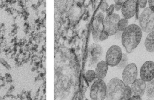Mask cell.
<instances>
[{
	"label": "cell",
	"mask_w": 154,
	"mask_h": 100,
	"mask_svg": "<svg viewBox=\"0 0 154 100\" xmlns=\"http://www.w3.org/2000/svg\"><path fill=\"white\" fill-rule=\"evenodd\" d=\"M131 96V87L118 78H112L106 84V100H128Z\"/></svg>",
	"instance_id": "6da1fadb"
},
{
	"label": "cell",
	"mask_w": 154,
	"mask_h": 100,
	"mask_svg": "<svg viewBox=\"0 0 154 100\" xmlns=\"http://www.w3.org/2000/svg\"><path fill=\"white\" fill-rule=\"evenodd\" d=\"M142 37V30L136 24H131L122 32V43L126 52H132L138 45Z\"/></svg>",
	"instance_id": "7a4b0ae2"
},
{
	"label": "cell",
	"mask_w": 154,
	"mask_h": 100,
	"mask_svg": "<svg viewBox=\"0 0 154 100\" xmlns=\"http://www.w3.org/2000/svg\"><path fill=\"white\" fill-rule=\"evenodd\" d=\"M139 23L141 30L150 33L154 31V10L150 7H146L139 17Z\"/></svg>",
	"instance_id": "3957f363"
},
{
	"label": "cell",
	"mask_w": 154,
	"mask_h": 100,
	"mask_svg": "<svg viewBox=\"0 0 154 100\" xmlns=\"http://www.w3.org/2000/svg\"><path fill=\"white\" fill-rule=\"evenodd\" d=\"M106 85L101 79H96L92 84L90 90L91 100H104L106 97Z\"/></svg>",
	"instance_id": "277c9868"
},
{
	"label": "cell",
	"mask_w": 154,
	"mask_h": 100,
	"mask_svg": "<svg viewBox=\"0 0 154 100\" xmlns=\"http://www.w3.org/2000/svg\"><path fill=\"white\" fill-rule=\"evenodd\" d=\"M122 55L121 48L117 45H112L106 51L105 61L111 67L116 66L121 61Z\"/></svg>",
	"instance_id": "5b68a950"
},
{
	"label": "cell",
	"mask_w": 154,
	"mask_h": 100,
	"mask_svg": "<svg viewBox=\"0 0 154 100\" xmlns=\"http://www.w3.org/2000/svg\"><path fill=\"white\" fill-rule=\"evenodd\" d=\"M120 19V16L117 13L106 16L103 20V30L109 36L115 35L118 32V23Z\"/></svg>",
	"instance_id": "8992f818"
},
{
	"label": "cell",
	"mask_w": 154,
	"mask_h": 100,
	"mask_svg": "<svg viewBox=\"0 0 154 100\" xmlns=\"http://www.w3.org/2000/svg\"><path fill=\"white\" fill-rule=\"evenodd\" d=\"M104 15L102 13H98L93 19L91 24V34L93 40L95 42L99 41V37L103 31Z\"/></svg>",
	"instance_id": "52a82bcc"
},
{
	"label": "cell",
	"mask_w": 154,
	"mask_h": 100,
	"mask_svg": "<svg viewBox=\"0 0 154 100\" xmlns=\"http://www.w3.org/2000/svg\"><path fill=\"white\" fill-rule=\"evenodd\" d=\"M138 70L136 64L134 63L128 64L122 72V81L127 85L132 84L137 79Z\"/></svg>",
	"instance_id": "ba28073f"
},
{
	"label": "cell",
	"mask_w": 154,
	"mask_h": 100,
	"mask_svg": "<svg viewBox=\"0 0 154 100\" xmlns=\"http://www.w3.org/2000/svg\"><path fill=\"white\" fill-rule=\"evenodd\" d=\"M140 78L145 82H149L154 79V62L147 61L144 62L140 69Z\"/></svg>",
	"instance_id": "9c48e42d"
},
{
	"label": "cell",
	"mask_w": 154,
	"mask_h": 100,
	"mask_svg": "<svg viewBox=\"0 0 154 100\" xmlns=\"http://www.w3.org/2000/svg\"><path fill=\"white\" fill-rule=\"evenodd\" d=\"M137 7V1L128 0L126 1L123 4L121 11L125 19H129L132 18L136 13Z\"/></svg>",
	"instance_id": "30bf717a"
},
{
	"label": "cell",
	"mask_w": 154,
	"mask_h": 100,
	"mask_svg": "<svg viewBox=\"0 0 154 100\" xmlns=\"http://www.w3.org/2000/svg\"><path fill=\"white\" fill-rule=\"evenodd\" d=\"M146 82L141 78H137L131 86L132 96H143L146 91Z\"/></svg>",
	"instance_id": "8fae6325"
},
{
	"label": "cell",
	"mask_w": 154,
	"mask_h": 100,
	"mask_svg": "<svg viewBox=\"0 0 154 100\" xmlns=\"http://www.w3.org/2000/svg\"><path fill=\"white\" fill-rule=\"evenodd\" d=\"M108 69V65L105 61H100L97 63L96 69L95 73L97 79L103 80L106 75Z\"/></svg>",
	"instance_id": "7c38bea8"
},
{
	"label": "cell",
	"mask_w": 154,
	"mask_h": 100,
	"mask_svg": "<svg viewBox=\"0 0 154 100\" xmlns=\"http://www.w3.org/2000/svg\"><path fill=\"white\" fill-rule=\"evenodd\" d=\"M144 46L148 52H154V31L147 34L144 42Z\"/></svg>",
	"instance_id": "4fadbf2b"
},
{
	"label": "cell",
	"mask_w": 154,
	"mask_h": 100,
	"mask_svg": "<svg viewBox=\"0 0 154 100\" xmlns=\"http://www.w3.org/2000/svg\"><path fill=\"white\" fill-rule=\"evenodd\" d=\"M146 92L148 98L154 97V80L147 82L146 84Z\"/></svg>",
	"instance_id": "5bb4252c"
},
{
	"label": "cell",
	"mask_w": 154,
	"mask_h": 100,
	"mask_svg": "<svg viewBox=\"0 0 154 100\" xmlns=\"http://www.w3.org/2000/svg\"><path fill=\"white\" fill-rule=\"evenodd\" d=\"M84 78L88 83L93 81L95 78H96L95 71L93 70H88L86 71L84 73Z\"/></svg>",
	"instance_id": "9a60e30c"
},
{
	"label": "cell",
	"mask_w": 154,
	"mask_h": 100,
	"mask_svg": "<svg viewBox=\"0 0 154 100\" xmlns=\"http://www.w3.org/2000/svg\"><path fill=\"white\" fill-rule=\"evenodd\" d=\"M128 20L125 18L120 19L118 23V31L123 32L128 26Z\"/></svg>",
	"instance_id": "2e32d148"
},
{
	"label": "cell",
	"mask_w": 154,
	"mask_h": 100,
	"mask_svg": "<svg viewBox=\"0 0 154 100\" xmlns=\"http://www.w3.org/2000/svg\"><path fill=\"white\" fill-rule=\"evenodd\" d=\"M128 57L126 54L124 53L122 55V58L120 63L118 64L117 67L119 69H124L128 64Z\"/></svg>",
	"instance_id": "e0dca14e"
},
{
	"label": "cell",
	"mask_w": 154,
	"mask_h": 100,
	"mask_svg": "<svg viewBox=\"0 0 154 100\" xmlns=\"http://www.w3.org/2000/svg\"><path fill=\"white\" fill-rule=\"evenodd\" d=\"M100 10H101V11L102 13H105L106 12L108 8V4L106 1H102L100 3Z\"/></svg>",
	"instance_id": "ac0fdd59"
},
{
	"label": "cell",
	"mask_w": 154,
	"mask_h": 100,
	"mask_svg": "<svg viewBox=\"0 0 154 100\" xmlns=\"http://www.w3.org/2000/svg\"><path fill=\"white\" fill-rule=\"evenodd\" d=\"M109 37V34L106 32L104 30L100 33L99 37V41H103L106 39H107Z\"/></svg>",
	"instance_id": "d6986e66"
},
{
	"label": "cell",
	"mask_w": 154,
	"mask_h": 100,
	"mask_svg": "<svg viewBox=\"0 0 154 100\" xmlns=\"http://www.w3.org/2000/svg\"><path fill=\"white\" fill-rule=\"evenodd\" d=\"M147 0H141V1H137V5L139 6L141 8H145V7L147 4Z\"/></svg>",
	"instance_id": "ffe728a7"
},
{
	"label": "cell",
	"mask_w": 154,
	"mask_h": 100,
	"mask_svg": "<svg viewBox=\"0 0 154 100\" xmlns=\"http://www.w3.org/2000/svg\"><path fill=\"white\" fill-rule=\"evenodd\" d=\"M115 10V8H114V4H111L108 8L106 13V15L107 16H109V15H111L112 14H113V12Z\"/></svg>",
	"instance_id": "44dd1931"
},
{
	"label": "cell",
	"mask_w": 154,
	"mask_h": 100,
	"mask_svg": "<svg viewBox=\"0 0 154 100\" xmlns=\"http://www.w3.org/2000/svg\"><path fill=\"white\" fill-rule=\"evenodd\" d=\"M147 2L149 4V7L154 10V0L147 1Z\"/></svg>",
	"instance_id": "7402d4cb"
},
{
	"label": "cell",
	"mask_w": 154,
	"mask_h": 100,
	"mask_svg": "<svg viewBox=\"0 0 154 100\" xmlns=\"http://www.w3.org/2000/svg\"><path fill=\"white\" fill-rule=\"evenodd\" d=\"M128 100H141V98L139 96H132Z\"/></svg>",
	"instance_id": "603a6c76"
},
{
	"label": "cell",
	"mask_w": 154,
	"mask_h": 100,
	"mask_svg": "<svg viewBox=\"0 0 154 100\" xmlns=\"http://www.w3.org/2000/svg\"><path fill=\"white\" fill-rule=\"evenodd\" d=\"M125 1H124V0H116V1H114L115 3H116V4H119V5H121V6L123 5V4H124V2H125Z\"/></svg>",
	"instance_id": "cb8c5ba5"
},
{
	"label": "cell",
	"mask_w": 154,
	"mask_h": 100,
	"mask_svg": "<svg viewBox=\"0 0 154 100\" xmlns=\"http://www.w3.org/2000/svg\"><path fill=\"white\" fill-rule=\"evenodd\" d=\"M122 6H121V5H119V4H114V8H115V10H116V11L120 10L122 8Z\"/></svg>",
	"instance_id": "d4e9b609"
},
{
	"label": "cell",
	"mask_w": 154,
	"mask_h": 100,
	"mask_svg": "<svg viewBox=\"0 0 154 100\" xmlns=\"http://www.w3.org/2000/svg\"><path fill=\"white\" fill-rule=\"evenodd\" d=\"M122 32H120V31H118V32H117L115 35H116V37L117 39H119V38H120V37H122Z\"/></svg>",
	"instance_id": "484cf974"
},
{
	"label": "cell",
	"mask_w": 154,
	"mask_h": 100,
	"mask_svg": "<svg viewBox=\"0 0 154 100\" xmlns=\"http://www.w3.org/2000/svg\"><path fill=\"white\" fill-rule=\"evenodd\" d=\"M85 100H88V99H85Z\"/></svg>",
	"instance_id": "4316f807"
},
{
	"label": "cell",
	"mask_w": 154,
	"mask_h": 100,
	"mask_svg": "<svg viewBox=\"0 0 154 100\" xmlns=\"http://www.w3.org/2000/svg\"><path fill=\"white\" fill-rule=\"evenodd\" d=\"M147 100H149V99H147Z\"/></svg>",
	"instance_id": "83f0119b"
}]
</instances>
